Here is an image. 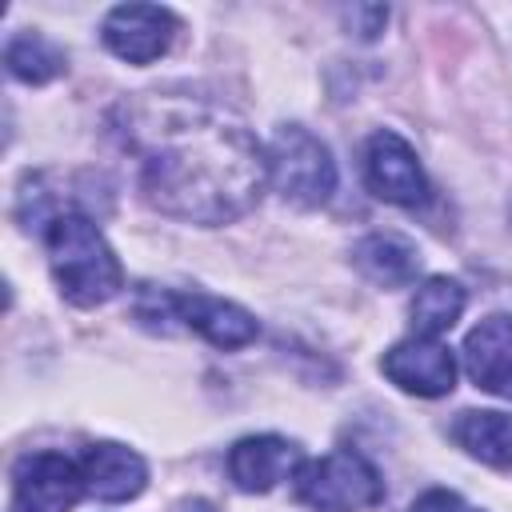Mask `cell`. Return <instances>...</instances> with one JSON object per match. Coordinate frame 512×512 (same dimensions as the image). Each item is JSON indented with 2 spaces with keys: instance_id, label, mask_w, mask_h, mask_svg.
I'll list each match as a JSON object with an SVG mask.
<instances>
[{
  "instance_id": "obj_1",
  "label": "cell",
  "mask_w": 512,
  "mask_h": 512,
  "mask_svg": "<svg viewBox=\"0 0 512 512\" xmlns=\"http://www.w3.org/2000/svg\"><path fill=\"white\" fill-rule=\"evenodd\" d=\"M140 160L144 200L188 224L240 220L268 184V152L240 116L200 96H136L112 116Z\"/></svg>"
},
{
  "instance_id": "obj_2",
  "label": "cell",
  "mask_w": 512,
  "mask_h": 512,
  "mask_svg": "<svg viewBox=\"0 0 512 512\" xmlns=\"http://www.w3.org/2000/svg\"><path fill=\"white\" fill-rule=\"evenodd\" d=\"M44 244L52 280L68 304L96 308L124 288V268L112 244L84 212H60L52 224H44Z\"/></svg>"
},
{
  "instance_id": "obj_3",
  "label": "cell",
  "mask_w": 512,
  "mask_h": 512,
  "mask_svg": "<svg viewBox=\"0 0 512 512\" xmlns=\"http://www.w3.org/2000/svg\"><path fill=\"white\" fill-rule=\"evenodd\" d=\"M136 320L148 328H172V320L196 336H204L220 352H236L256 340V320L232 300L208 296V292H172V288H140L136 296Z\"/></svg>"
},
{
  "instance_id": "obj_4",
  "label": "cell",
  "mask_w": 512,
  "mask_h": 512,
  "mask_svg": "<svg viewBox=\"0 0 512 512\" xmlns=\"http://www.w3.org/2000/svg\"><path fill=\"white\" fill-rule=\"evenodd\" d=\"M292 492L312 512H364L384 500V480L360 452L336 448L320 460H304L292 476Z\"/></svg>"
},
{
  "instance_id": "obj_5",
  "label": "cell",
  "mask_w": 512,
  "mask_h": 512,
  "mask_svg": "<svg viewBox=\"0 0 512 512\" xmlns=\"http://www.w3.org/2000/svg\"><path fill=\"white\" fill-rule=\"evenodd\" d=\"M268 180L296 208H320L336 192V160L300 124H280L268 144Z\"/></svg>"
},
{
  "instance_id": "obj_6",
  "label": "cell",
  "mask_w": 512,
  "mask_h": 512,
  "mask_svg": "<svg viewBox=\"0 0 512 512\" xmlns=\"http://www.w3.org/2000/svg\"><path fill=\"white\" fill-rule=\"evenodd\" d=\"M80 496H88L80 456L40 448L12 464V512H72Z\"/></svg>"
},
{
  "instance_id": "obj_7",
  "label": "cell",
  "mask_w": 512,
  "mask_h": 512,
  "mask_svg": "<svg viewBox=\"0 0 512 512\" xmlns=\"http://www.w3.org/2000/svg\"><path fill=\"white\" fill-rule=\"evenodd\" d=\"M364 180L372 188V196L388 200V204H400V208H416L428 200V176L412 152V144L392 132V128H380L368 136L364 144Z\"/></svg>"
},
{
  "instance_id": "obj_8",
  "label": "cell",
  "mask_w": 512,
  "mask_h": 512,
  "mask_svg": "<svg viewBox=\"0 0 512 512\" xmlns=\"http://www.w3.org/2000/svg\"><path fill=\"white\" fill-rule=\"evenodd\" d=\"M180 20L160 4H120L104 16L100 40L112 56L128 64H152L168 52Z\"/></svg>"
},
{
  "instance_id": "obj_9",
  "label": "cell",
  "mask_w": 512,
  "mask_h": 512,
  "mask_svg": "<svg viewBox=\"0 0 512 512\" xmlns=\"http://www.w3.org/2000/svg\"><path fill=\"white\" fill-rule=\"evenodd\" d=\"M380 372L412 396H448L456 388V356L428 336H408L400 344H392L380 360Z\"/></svg>"
},
{
  "instance_id": "obj_10",
  "label": "cell",
  "mask_w": 512,
  "mask_h": 512,
  "mask_svg": "<svg viewBox=\"0 0 512 512\" xmlns=\"http://www.w3.org/2000/svg\"><path fill=\"white\" fill-rule=\"evenodd\" d=\"M304 464L300 448L284 436H244L228 452V476L240 492H272L280 480L296 476Z\"/></svg>"
},
{
  "instance_id": "obj_11",
  "label": "cell",
  "mask_w": 512,
  "mask_h": 512,
  "mask_svg": "<svg viewBox=\"0 0 512 512\" xmlns=\"http://www.w3.org/2000/svg\"><path fill=\"white\" fill-rule=\"evenodd\" d=\"M80 468H84V484H88V496L100 500V504H124V500H136L148 484V464L140 452L124 448V444H112V440H100V444H88L80 452Z\"/></svg>"
},
{
  "instance_id": "obj_12",
  "label": "cell",
  "mask_w": 512,
  "mask_h": 512,
  "mask_svg": "<svg viewBox=\"0 0 512 512\" xmlns=\"http://www.w3.org/2000/svg\"><path fill=\"white\" fill-rule=\"evenodd\" d=\"M464 372L476 388L512 400V316H484L464 336Z\"/></svg>"
},
{
  "instance_id": "obj_13",
  "label": "cell",
  "mask_w": 512,
  "mask_h": 512,
  "mask_svg": "<svg viewBox=\"0 0 512 512\" xmlns=\"http://www.w3.org/2000/svg\"><path fill=\"white\" fill-rule=\"evenodd\" d=\"M352 264L364 280H372L376 288H404L416 280L420 272V252L388 232H372L352 248Z\"/></svg>"
},
{
  "instance_id": "obj_14",
  "label": "cell",
  "mask_w": 512,
  "mask_h": 512,
  "mask_svg": "<svg viewBox=\"0 0 512 512\" xmlns=\"http://www.w3.org/2000/svg\"><path fill=\"white\" fill-rule=\"evenodd\" d=\"M452 440L468 456H476L480 464L512 472V416H504V412H460L456 424H452Z\"/></svg>"
},
{
  "instance_id": "obj_15",
  "label": "cell",
  "mask_w": 512,
  "mask_h": 512,
  "mask_svg": "<svg viewBox=\"0 0 512 512\" xmlns=\"http://www.w3.org/2000/svg\"><path fill=\"white\" fill-rule=\"evenodd\" d=\"M464 304H468V292H464L460 280H452V276H428V280L416 288L412 304H408L412 336L436 340L440 332H448V328L460 320Z\"/></svg>"
},
{
  "instance_id": "obj_16",
  "label": "cell",
  "mask_w": 512,
  "mask_h": 512,
  "mask_svg": "<svg viewBox=\"0 0 512 512\" xmlns=\"http://www.w3.org/2000/svg\"><path fill=\"white\" fill-rule=\"evenodd\" d=\"M4 64H8V76L20 84H48L68 72L64 48L40 32H16L4 48Z\"/></svg>"
},
{
  "instance_id": "obj_17",
  "label": "cell",
  "mask_w": 512,
  "mask_h": 512,
  "mask_svg": "<svg viewBox=\"0 0 512 512\" xmlns=\"http://www.w3.org/2000/svg\"><path fill=\"white\" fill-rule=\"evenodd\" d=\"M344 24L360 40H376L384 32V24H388V8H380V4H352V8H344Z\"/></svg>"
},
{
  "instance_id": "obj_18",
  "label": "cell",
  "mask_w": 512,
  "mask_h": 512,
  "mask_svg": "<svg viewBox=\"0 0 512 512\" xmlns=\"http://www.w3.org/2000/svg\"><path fill=\"white\" fill-rule=\"evenodd\" d=\"M412 512H480V508H472L464 496H456L448 488H428L424 496H416Z\"/></svg>"
}]
</instances>
